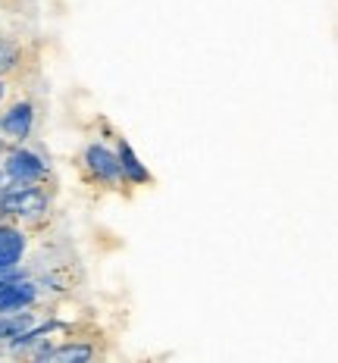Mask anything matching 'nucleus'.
Wrapping results in <instances>:
<instances>
[{"mask_svg":"<svg viewBox=\"0 0 338 363\" xmlns=\"http://www.w3.org/2000/svg\"><path fill=\"white\" fill-rule=\"evenodd\" d=\"M54 213V191L44 182H10L0 191V216L22 225L26 232H41Z\"/></svg>","mask_w":338,"mask_h":363,"instance_id":"1","label":"nucleus"},{"mask_svg":"<svg viewBox=\"0 0 338 363\" xmlns=\"http://www.w3.org/2000/svg\"><path fill=\"white\" fill-rule=\"evenodd\" d=\"M79 172L85 185L91 188H119L123 185V169H119L116 150H110L103 141H91L79 154Z\"/></svg>","mask_w":338,"mask_h":363,"instance_id":"2","label":"nucleus"},{"mask_svg":"<svg viewBox=\"0 0 338 363\" xmlns=\"http://www.w3.org/2000/svg\"><path fill=\"white\" fill-rule=\"evenodd\" d=\"M38 119V107L32 97H13L0 107V138L6 145H26L32 138V128Z\"/></svg>","mask_w":338,"mask_h":363,"instance_id":"3","label":"nucleus"},{"mask_svg":"<svg viewBox=\"0 0 338 363\" xmlns=\"http://www.w3.org/2000/svg\"><path fill=\"white\" fill-rule=\"evenodd\" d=\"M6 179L10 182H47L50 179V166L44 163L41 154H35L26 145H10L0 157Z\"/></svg>","mask_w":338,"mask_h":363,"instance_id":"4","label":"nucleus"},{"mask_svg":"<svg viewBox=\"0 0 338 363\" xmlns=\"http://www.w3.org/2000/svg\"><path fill=\"white\" fill-rule=\"evenodd\" d=\"M26 251H28V232L22 225L10 223V219H0V272L19 267Z\"/></svg>","mask_w":338,"mask_h":363,"instance_id":"5","label":"nucleus"},{"mask_svg":"<svg viewBox=\"0 0 338 363\" xmlns=\"http://www.w3.org/2000/svg\"><path fill=\"white\" fill-rule=\"evenodd\" d=\"M97 357V345H91L88 338H69V342H60V345H47L38 351L35 360L44 363H79V360H94Z\"/></svg>","mask_w":338,"mask_h":363,"instance_id":"6","label":"nucleus"},{"mask_svg":"<svg viewBox=\"0 0 338 363\" xmlns=\"http://www.w3.org/2000/svg\"><path fill=\"white\" fill-rule=\"evenodd\" d=\"M116 157H119V169H123V185L129 188H145V185H154V176L145 163L135 157L132 145L125 138L116 141Z\"/></svg>","mask_w":338,"mask_h":363,"instance_id":"7","label":"nucleus"},{"mask_svg":"<svg viewBox=\"0 0 338 363\" xmlns=\"http://www.w3.org/2000/svg\"><path fill=\"white\" fill-rule=\"evenodd\" d=\"M26 66V44L10 35H0V79H19Z\"/></svg>","mask_w":338,"mask_h":363,"instance_id":"8","label":"nucleus"},{"mask_svg":"<svg viewBox=\"0 0 338 363\" xmlns=\"http://www.w3.org/2000/svg\"><path fill=\"white\" fill-rule=\"evenodd\" d=\"M35 323H41V316H38L32 307L28 310H13V313H0V342L10 345L13 338H19L22 332H28Z\"/></svg>","mask_w":338,"mask_h":363,"instance_id":"9","label":"nucleus"},{"mask_svg":"<svg viewBox=\"0 0 338 363\" xmlns=\"http://www.w3.org/2000/svg\"><path fill=\"white\" fill-rule=\"evenodd\" d=\"M6 97H10V82L6 79H0V107L6 104Z\"/></svg>","mask_w":338,"mask_h":363,"instance_id":"10","label":"nucleus"},{"mask_svg":"<svg viewBox=\"0 0 338 363\" xmlns=\"http://www.w3.org/2000/svg\"><path fill=\"white\" fill-rule=\"evenodd\" d=\"M10 185V179H6V172H4V166H0V191H4V188Z\"/></svg>","mask_w":338,"mask_h":363,"instance_id":"11","label":"nucleus"},{"mask_svg":"<svg viewBox=\"0 0 338 363\" xmlns=\"http://www.w3.org/2000/svg\"><path fill=\"white\" fill-rule=\"evenodd\" d=\"M6 147H10V145H6V141L0 138V157H4V150H6Z\"/></svg>","mask_w":338,"mask_h":363,"instance_id":"12","label":"nucleus"}]
</instances>
